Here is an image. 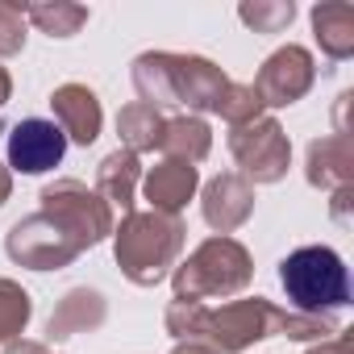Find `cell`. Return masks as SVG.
Masks as SVG:
<instances>
[{"mask_svg": "<svg viewBox=\"0 0 354 354\" xmlns=\"http://www.w3.org/2000/svg\"><path fill=\"white\" fill-rule=\"evenodd\" d=\"M279 283H283L288 300L300 308H342L350 300L346 263L329 246H304V250L288 254L279 267Z\"/></svg>", "mask_w": 354, "mask_h": 354, "instance_id": "1", "label": "cell"}, {"mask_svg": "<svg viewBox=\"0 0 354 354\" xmlns=\"http://www.w3.org/2000/svg\"><path fill=\"white\" fill-rule=\"evenodd\" d=\"M63 154H67V138H63V129L59 125H50V121H21L13 133H9V162L17 167V171H26V175H42V171H50L55 162H63Z\"/></svg>", "mask_w": 354, "mask_h": 354, "instance_id": "2", "label": "cell"}]
</instances>
